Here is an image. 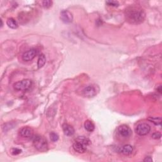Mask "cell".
<instances>
[{
  "instance_id": "obj_9",
  "label": "cell",
  "mask_w": 162,
  "mask_h": 162,
  "mask_svg": "<svg viewBox=\"0 0 162 162\" xmlns=\"http://www.w3.org/2000/svg\"><path fill=\"white\" fill-rule=\"evenodd\" d=\"M20 135L25 138H31L34 135V132L31 127H25L20 131Z\"/></svg>"
},
{
  "instance_id": "obj_7",
  "label": "cell",
  "mask_w": 162,
  "mask_h": 162,
  "mask_svg": "<svg viewBox=\"0 0 162 162\" xmlns=\"http://www.w3.org/2000/svg\"><path fill=\"white\" fill-rule=\"evenodd\" d=\"M37 54V51L35 49H31L27 51L22 55V60L23 61L29 62L32 60Z\"/></svg>"
},
{
  "instance_id": "obj_10",
  "label": "cell",
  "mask_w": 162,
  "mask_h": 162,
  "mask_svg": "<svg viewBox=\"0 0 162 162\" xmlns=\"http://www.w3.org/2000/svg\"><path fill=\"white\" fill-rule=\"evenodd\" d=\"M73 148L75 151L78 153H85L87 150L86 145L77 141H76L74 143Z\"/></svg>"
},
{
  "instance_id": "obj_12",
  "label": "cell",
  "mask_w": 162,
  "mask_h": 162,
  "mask_svg": "<svg viewBox=\"0 0 162 162\" xmlns=\"http://www.w3.org/2000/svg\"><path fill=\"white\" fill-rule=\"evenodd\" d=\"M133 151V147L130 145H126L122 147L120 152L125 155H129Z\"/></svg>"
},
{
  "instance_id": "obj_16",
  "label": "cell",
  "mask_w": 162,
  "mask_h": 162,
  "mask_svg": "<svg viewBox=\"0 0 162 162\" xmlns=\"http://www.w3.org/2000/svg\"><path fill=\"white\" fill-rule=\"evenodd\" d=\"M45 64H46V56H45L43 54H42V55H41L39 57L37 61L38 68H42L45 65Z\"/></svg>"
},
{
  "instance_id": "obj_20",
  "label": "cell",
  "mask_w": 162,
  "mask_h": 162,
  "mask_svg": "<svg viewBox=\"0 0 162 162\" xmlns=\"http://www.w3.org/2000/svg\"><path fill=\"white\" fill-rule=\"evenodd\" d=\"M50 139L53 142H56L58 140L59 137L58 136V134H56L55 133H52L50 134Z\"/></svg>"
},
{
  "instance_id": "obj_5",
  "label": "cell",
  "mask_w": 162,
  "mask_h": 162,
  "mask_svg": "<svg viewBox=\"0 0 162 162\" xmlns=\"http://www.w3.org/2000/svg\"><path fill=\"white\" fill-rule=\"evenodd\" d=\"M83 95L87 98H92L97 94V89L95 86H88L83 90Z\"/></svg>"
},
{
  "instance_id": "obj_11",
  "label": "cell",
  "mask_w": 162,
  "mask_h": 162,
  "mask_svg": "<svg viewBox=\"0 0 162 162\" xmlns=\"http://www.w3.org/2000/svg\"><path fill=\"white\" fill-rule=\"evenodd\" d=\"M63 131L64 134L67 136H71L74 134L75 130L72 126L69 125L68 124H64L62 125Z\"/></svg>"
},
{
  "instance_id": "obj_1",
  "label": "cell",
  "mask_w": 162,
  "mask_h": 162,
  "mask_svg": "<svg viewBox=\"0 0 162 162\" xmlns=\"http://www.w3.org/2000/svg\"><path fill=\"white\" fill-rule=\"evenodd\" d=\"M125 18L129 22L137 24L143 22L145 19V13L142 9L138 7H131L125 10Z\"/></svg>"
},
{
  "instance_id": "obj_2",
  "label": "cell",
  "mask_w": 162,
  "mask_h": 162,
  "mask_svg": "<svg viewBox=\"0 0 162 162\" xmlns=\"http://www.w3.org/2000/svg\"><path fill=\"white\" fill-rule=\"evenodd\" d=\"M32 142L35 148L39 151L42 152L47 151L48 145L46 139L44 137L40 135H35L32 137Z\"/></svg>"
},
{
  "instance_id": "obj_19",
  "label": "cell",
  "mask_w": 162,
  "mask_h": 162,
  "mask_svg": "<svg viewBox=\"0 0 162 162\" xmlns=\"http://www.w3.org/2000/svg\"><path fill=\"white\" fill-rule=\"evenodd\" d=\"M53 2L50 0H47V1H43V6L45 8H49L52 7Z\"/></svg>"
},
{
  "instance_id": "obj_24",
  "label": "cell",
  "mask_w": 162,
  "mask_h": 162,
  "mask_svg": "<svg viewBox=\"0 0 162 162\" xmlns=\"http://www.w3.org/2000/svg\"><path fill=\"white\" fill-rule=\"evenodd\" d=\"M158 92H160V93H161V86H159V89H158Z\"/></svg>"
},
{
  "instance_id": "obj_8",
  "label": "cell",
  "mask_w": 162,
  "mask_h": 162,
  "mask_svg": "<svg viewBox=\"0 0 162 162\" xmlns=\"http://www.w3.org/2000/svg\"><path fill=\"white\" fill-rule=\"evenodd\" d=\"M61 19L64 23H70L72 22L73 16L70 11L63 10L61 12Z\"/></svg>"
},
{
  "instance_id": "obj_18",
  "label": "cell",
  "mask_w": 162,
  "mask_h": 162,
  "mask_svg": "<svg viewBox=\"0 0 162 162\" xmlns=\"http://www.w3.org/2000/svg\"><path fill=\"white\" fill-rule=\"evenodd\" d=\"M106 4H107L110 7H117L119 6V3L116 1H106Z\"/></svg>"
},
{
  "instance_id": "obj_3",
  "label": "cell",
  "mask_w": 162,
  "mask_h": 162,
  "mask_svg": "<svg viewBox=\"0 0 162 162\" xmlns=\"http://www.w3.org/2000/svg\"><path fill=\"white\" fill-rule=\"evenodd\" d=\"M32 81L30 79H23L14 84V89L17 91H27L32 86Z\"/></svg>"
},
{
  "instance_id": "obj_21",
  "label": "cell",
  "mask_w": 162,
  "mask_h": 162,
  "mask_svg": "<svg viewBox=\"0 0 162 162\" xmlns=\"http://www.w3.org/2000/svg\"><path fill=\"white\" fill-rule=\"evenodd\" d=\"M21 152H22V151H21L20 149H18V148H13V149H11V153H12V155H19V154L21 153Z\"/></svg>"
},
{
  "instance_id": "obj_4",
  "label": "cell",
  "mask_w": 162,
  "mask_h": 162,
  "mask_svg": "<svg viewBox=\"0 0 162 162\" xmlns=\"http://www.w3.org/2000/svg\"><path fill=\"white\" fill-rule=\"evenodd\" d=\"M151 131L150 125L146 123H141L137 125L136 128V133L139 136H146Z\"/></svg>"
},
{
  "instance_id": "obj_14",
  "label": "cell",
  "mask_w": 162,
  "mask_h": 162,
  "mask_svg": "<svg viewBox=\"0 0 162 162\" xmlns=\"http://www.w3.org/2000/svg\"><path fill=\"white\" fill-rule=\"evenodd\" d=\"M76 141H77V142H79L80 143H82V144H83V145H86V146L89 145H91V141L89 140V139H88V137H86L85 136H79V137H78L76 139Z\"/></svg>"
},
{
  "instance_id": "obj_15",
  "label": "cell",
  "mask_w": 162,
  "mask_h": 162,
  "mask_svg": "<svg viewBox=\"0 0 162 162\" xmlns=\"http://www.w3.org/2000/svg\"><path fill=\"white\" fill-rule=\"evenodd\" d=\"M7 23L9 27H10L11 29H17L18 27V23L15 20L13 19V18L8 19L7 22Z\"/></svg>"
},
{
  "instance_id": "obj_23",
  "label": "cell",
  "mask_w": 162,
  "mask_h": 162,
  "mask_svg": "<svg viewBox=\"0 0 162 162\" xmlns=\"http://www.w3.org/2000/svg\"><path fill=\"white\" fill-rule=\"evenodd\" d=\"M153 161L152 158L150 157H146V158L144 160V161H149V162H151Z\"/></svg>"
},
{
  "instance_id": "obj_17",
  "label": "cell",
  "mask_w": 162,
  "mask_h": 162,
  "mask_svg": "<svg viewBox=\"0 0 162 162\" xmlns=\"http://www.w3.org/2000/svg\"><path fill=\"white\" fill-rule=\"evenodd\" d=\"M148 120H149L152 123H153V124L155 125H158L161 124V118L160 117H151L148 118Z\"/></svg>"
},
{
  "instance_id": "obj_13",
  "label": "cell",
  "mask_w": 162,
  "mask_h": 162,
  "mask_svg": "<svg viewBox=\"0 0 162 162\" xmlns=\"http://www.w3.org/2000/svg\"><path fill=\"white\" fill-rule=\"evenodd\" d=\"M84 128L87 131L89 132V133H92V132H93L94 130L95 126L92 121L86 120L84 122Z\"/></svg>"
},
{
  "instance_id": "obj_6",
  "label": "cell",
  "mask_w": 162,
  "mask_h": 162,
  "mask_svg": "<svg viewBox=\"0 0 162 162\" xmlns=\"http://www.w3.org/2000/svg\"><path fill=\"white\" fill-rule=\"evenodd\" d=\"M118 133L122 137L127 138L130 137L132 134V131L129 126L126 125H122L118 128Z\"/></svg>"
},
{
  "instance_id": "obj_22",
  "label": "cell",
  "mask_w": 162,
  "mask_h": 162,
  "mask_svg": "<svg viewBox=\"0 0 162 162\" xmlns=\"http://www.w3.org/2000/svg\"><path fill=\"white\" fill-rule=\"evenodd\" d=\"M152 137L154 138V139H160V138L161 137V134L159 133H155L152 135Z\"/></svg>"
}]
</instances>
